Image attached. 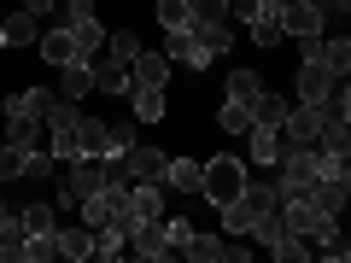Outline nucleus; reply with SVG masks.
<instances>
[{
  "instance_id": "nucleus-1",
  "label": "nucleus",
  "mask_w": 351,
  "mask_h": 263,
  "mask_svg": "<svg viewBox=\"0 0 351 263\" xmlns=\"http://www.w3.org/2000/svg\"><path fill=\"white\" fill-rule=\"evenodd\" d=\"M240 193H246V164H240V158H228V152H223V158L205 164V188H199V199H211L217 211H223V205L240 199Z\"/></svg>"
},
{
  "instance_id": "nucleus-2",
  "label": "nucleus",
  "mask_w": 351,
  "mask_h": 263,
  "mask_svg": "<svg viewBox=\"0 0 351 263\" xmlns=\"http://www.w3.org/2000/svg\"><path fill=\"white\" fill-rule=\"evenodd\" d=\"M276 181H281V193H311L316 181H322V164H316V147H287L281 152V164H276Z\"/></svg>"
},
{
  "instance_id": "nucleus-3",
  "label": "nucleus",
  "mask_w": 351,
  "mask_h": 263,
  "mask_svg": "<svg viewBox=\"0 0 351 263\" xmlns=\"http://www.w3.org/2000/svg\"><path fill=\"white\" fill-rule=\"evenodd\" d=\"M106 188V164L100 158H71L64 164V188H59V205H82V199H94V193Z\"/></svg>"
},
{
  "instance_id": "nucleus-4",
  "label": "nucleus",
  "mask_w": 351,
  "mask_h": 263,
  "mask_svg": "<svg viewBox=\"0 0 351 263\" xmlns=\"http://www.w3.org/2000/svg\"><path fill=\"white\" fill-rule=\"evenodd\" d=\"M64 29L76 36V47H82L88 59L106 47V24L94 18V0H64Z\"/></svg>"
},
{
  "instance_id": "nucleus-5",
  "label": "nucleus",
  "mask_w": 351,
  "mask_h": 263,
  "mask_svg": "<svg viewBox=\"0 0 351 263\" xmlns=\"http://www.w3.org/2000/svg\"><path fill=\"white\" fill-rule=\"evenodd\" d=\"M276 12H281V36L304 41V36H322V0H276Z\"/></svg>"
},
{
  "instance_id": "nucleus-6",
  "label": "nucleus",
  "mask_w": 351,
  "mask_h": 263,
  "mask_svg": "<svg viewBox=\"0 0 351 263\" xmlns=\"http://www.w3.org/2000/svg\"><path fill=\"white\" fill-rule=\"evenodd\" d=\"M141 223H164V181H135V188H129V211H123V228L135 234Z\"/></svg>"
},
{
  "instance_id": "nucleus-7",
  "label": "nucleus",
  "mask_w": 351,
  "mask_h": 263,
  "mask_svg": "<svg viewBox=\"0 0 351 263\" xmlns=\"http://www.w3.org/2000/svg\"><path fill=\"white\" fill-rule=\"evenodd\" d=\"M334 88H339V76L311 53V59L299 64V100H304V105H322V100H334Z\"/></svg>"
},
{
  "instance_id": "nucleus-8",
  "label": "nucleus",
  "mask_w": 351,
  "mask_h": 263,
  "mask_svg": "<svg viewBox=\"0 0 351 263\" xmlns=\"http://www.w3.org/2000/svg\"><path fill=\"white\" fill-rule=\"evenodd\" d=\"M281 135H287V147H316L322 140V105H293L287 123H281Z\"/></svg>"
},
{
  "instance_id": "nucleus-9",
  "label": "nucleus",
  "mask_w": 351,
  "mask_h": 263,
  "mask_svg": "<svg viewBox=\"0 0 351 263\" xmlns=\"http://www.w3.org/2000/svg\"><path fill=\"white\" fill-rule=\"evenodd\" d=\"M188 29L199 36L205 59H228V47H234V24H228V18H193Z\"/></svg>"
},
{
  "instance_id": "nucleus-10",
  "label": "nucleus",
  "mask_w": 351,
  "mask_h": 263,
  "mask_svg": "<svg viewBox=\"0 0 351 263\" xmlns=\"http://www.w3.org/2000/svg\"><path fill=\"white\" fill-rule=\"evenodd\" d=\"M246 147H252V158H258L263 170H276L281 152H287V135H281V129H269V123H252V129H246Z\"/></svg>"
},
{
  "instance_id": "nucleus-11",
  "label": "nucleus",
  "mask_w": 351,
  "mask_h": 263,
  "mask_svg": "<svg viewBox=\"0 0 351 263\" xmlns=\"http://www.w3.org/2000/svg\"><path fill=\"white\" fill-rule=\"evenodd\" d=\"M88 76H94L100 94H129V88H135V71H129L123 59H88Z\"/></svg>"
},
{
  "instance_id": "nucleus-12",
  "label": "nucleus",
  "mask_w": 351,
  "mask_h": 263,
  "mask_svg": "<svg viewBox=\"0 0 351 263\" xmlns=\"http://www.w3.org/2000/svg\"><path fill=\"white\" fill-rule=\"evenodd\" d=\"M36 47H41V59H47L53 71H64V64H76V59H88V53L76 47V36H71V29H47V36H41Z\"/></svg>"
},
{
  "instance_id": "nucleus-13",
  "label": "nucleus",
  "mask_w": 351,
  "mask_h": 263,
  "mask_svg": "<svg viewBox=\"0 0 351 263\" xmlns=\"http://www.w3.org/2000/svg\"><path fill=\"white\" fill-rule=\"evenodd\" d=\"M129 181H164V164H170V152L164 147H129Z\"/></svg>"
},
{
  "instance_id": "nucleus-14",
  "label": "nucleus",
  "mask_w": 351,
  "mask_h": 263,
  "mask_svg": "<svg viewBox=\"0 0 351 263\" xmlns=\"http://www.w3.org/2000/svg\"><path fill=\"white\" fill-rule=\"evenodd\" d=\"M53 105H59V94H53V88H24V94H12V100H6V117H41V123H47Z\"/></svg>"
},
{
  "instance_id": "nucleus-15",
  "label": "nucleus",
  "mask_w": 351,
  "mask_h": 263,
  "mask_svg": "<svg viewBox=\"0 0 351 263\" xmlns=\"http://www.w3.org/2000/svg\"><path fill=\"white\" fill-rule=\"evenodd\" d=\"M164 53H170V64L182 59L188 71H205V64H211V59H205V47H199V36H193L188 24H182V29H170V47H164Z\"/></svg>"
},
{
  "instance_id": "nucleus-16",
  "label": "nucleus",
  "mask_w": 351,
  "mask_h": 263,
  "mask_svg": "<svg viewBox=\"0 0 351 263\" xmlns=\"http://www.w3.org/2000/svg\"><path fill=\"white\" fill-rule=\"evenodd\" d=\"M129 251H135V258H147V263L170 258V240H164V223H141L135 234H129Z\"/></svg>"
},
{
  "instance_id": "nucleus-17",
  "label": "nucleus",
  "mask_w": 351,
  "mask_h": 263,
  "mask_svg": "<svg viewBox=\"0 0 351 263\" xmlns=\"http://www.w3.org/2000/svg\"><path fill=\"white\" fill-rule=\"evenodd\" d=\"M164 188H176V193H199V188H205V164H193V158H170V164H164Z\"/></svg>"
},
{
  "instance_id": "nucleus-18",
  "label": "nucleus",
  "mask_w": 351,
  "mask_h": 263,
  "mask_svg": "<svg viewBox=\"0 0 351 263\" xmlns=\"http://www.w3.org/2000/svg\"><path fill=\"white\" fill-rule=\"evenodd\" d=\"M252 41H258V47H276V41H281V12H276V0H263L258 12H252Z\"/></svg>"
},
{
  "instance_id": "nucleus-19",
  "label": "nucleus",
  "mask_w": 351,
  "mask_h": 263,
  "mask_svg": "<svg viewBox=\"0 0 351 263\" xmlns=\"http://www.w3.org/2000/svg\"><path fill=\"white\" fill-rule=\"evenodd\" d=\"M82 152L88 158H112V123H100V117H82Z\"/></svg>"
},
{
  "instance_id": "nucleus-20",
  "label": "nucleus",
  "mask_w": 351,
  "mask_h": 263,
  "mask_svg": "<svg viewBox=\"0 0 351 263\" xmlns=\"http://www.w3.org/2000/svg\"><path fill=\"white\" fill-rule=\"evenodd\" d=\"M6 140H12L18 152H36V147H47V140H41V117H6Z\"/></svg>"
},
{
  "instance_id": "nucleus-21",
  "label": "nucleus",
  "mask_w": 351,
  "mask_h": 263,
  "mask_svg": "<svg viewBox=\"0 0 351 263\" xmlns=\"http://www.w3.org/2000/svg\"><path fill=\"white\" fill-rule=\"evenodd\" d=\"M94 258H129V228L123 223L94 228Z\"/></svg>"
},
{
  "instance_id": "nucleus-22",
  "label": "nucleus",
  "mask_w": 351,
  "mask_h": 263,
  "mask_svg": "<svg viewBox=\"0 0 351 263\" xmlns=\"http://www.w3.org/2000/svg\"><path fill=\"white\" fill-rule=\"evenodd\" d=\"M135 82H147V88H164V76H170V53H135Z\"/></svg>"
},
{
  "instance_id": "nucleus-23",
  "label": "nucleus",
  "mask_w": 351,
  "mask_h": 263,
  "mask_svg": "<svg viewBox=\"0 0 351 263\" xmlns=\"http://www.w3.org/2000/svg\"><path fill=\"white\" fill-rule=\"evenodd\" d=\"M18 223H24V234H59V216H53V205H47V199L24 205V211H18Z\"/></svg>"
},
{
  "instance_id": "nucleus-24",
  "label": "nucleus",
  "mask_w": 351,
  "mask_h": 263,
  "mask_svg": "<svg viewBox=\"0 0 351 263\" xmlns=\"http://www.w3.org/2000/svg\"><path fill=\"white\" fill-rule=\"evenodd\" d=\"M59 258H76V263H82V258H94V228H59Z\"/></svg>"
},
{
  "instance_id": "nucleus-25",
  "label": "nucleus",
  "mask_w": 351,
  "mask_h": 263,
  "mask_svg": "<svg viewBox=\"0 0 351 263\" xmlns=\"http://www.w3.org/2000/svg\"><path fill=\"white\" fill-rule=\"evenodd\" d=\"M252 223H258V211L246 205V193L223 205V234H234V240H240V234H252Z\"/></svg>"
},
{
  "instance_id": "nucleus-26",
  "label": "nucleus",
  "mask_w": 351,
  "mask_h": 263,
  "mask_svg": "<svg viewBox=\"0 0 351 263\" xmlns=\"http://www.w3.org/2000/svg\"><path fill=\"white\" fill-rule=\"evenodd\" d=\"M316 59H322L328 71H334L339 82H346V76H351V41H346V36H334V41H322V47H316Z\"/></svg>"
},
{
  "instance_id": "nucleus-27",
  "label": "nucleus",
  "mask_w": 351,
  "mask_h": 263,
  "mask_svg": "<svg viewBox=\"0 0 351 263\" xmlns=\"http://www.w3.org/2000/svg\"><path fill=\"white\" fill-rule=\"evenodd\" d=\"M158 117H164V88L135 82V123H158Z\"/></svg>"
},
{
  "instance_id": "nucleus-28",
  "label": "nucleus",
  "mask_w": 351,
  "mask_h": 263,
  "mask_svg": "<svg viewBox=\"0 0 351 263\" xmlns=\"http://www.w3.org/2000/svg\"><path fill=\"white\" fill-rule=\"evenodd\" d=\"M217 123H223V135H246V129L258 123V117H252V105H246V100H223Z\"/></svg>"
},
{
  "instance_id": "nucleus-29",
  "label": "nucleus",
  "mask_w": 351,
  "mask_h": 263,
  "mask_svg": "<svg viewBox=\"0 0 351 263\" xmlns=\"http://www.w3.org/2000/svg\"><path fill=\"white\" fill-rule=\"evenodd\" d=\"M287 112H293V105H287V100H276L269 88H263L258 100H252V117H258V123H269V129H281V123H287Z\"/></svg>"
},
{
  "instance_id": "nucleus-30",
  "label": "nucleus",
  "mask_w": 351,
  "mask_h": 263,
  "mask_svg": "<svg viewBox=\"0 0 351 263\" xmlns=\"http://www.w3.org/2000/svg\"><path fill=\"white\" fill-rule=\"evenodd\" d=\"M188 258L193 263H217V258H228V240L223 234H193L188 240Z\"/></svg>"
},
{
  "instance_id": "nucleus-31",
  "label": "nucleus",
  "mask_w": 351,
  "mask_h": 263,
  "mask_svg": "<svg viewBox=\"0 0 351 263\" xmlns=\"http://www.w3.org/2000/svg\"><path fill=\"white\" fill-rule=\"evenodd\" d=\"M281 234H287V216H281V205H276V211H263L258 223H252V240H258V246H276Z\"/></svg>"
},
{
  "instance_id": "nucleus-32",
  "label": "nucleus",
  "mask_w": 351,
  "mask_h": 263,
  "mask_svg": "<svg viewBox=\"0 0 351 263\" xmlns=\"http://www.w3.org/2000/svg\"><path fill=\"white\" fill-rule=\"evenodd\" d=\"M258 94H263V76L258 71H228V100H258Z\"/></svg>"
},
{
  "instance_id": "nucleus-33",
  "label": "nucleus",
  "mask_w": 351,
  "mask_h": 263,
  "mask_svg": "<svg viewBox=\"0 0 351 263\" xmlns=\"http://www.w3.org/2000/svg\"><path fill=\"white\" fill-rule=\"evenodd\" d=\"M88 88H94V76H88V59H76V64H64V88H59L64 100H82Z\"/></svg>"
},
{
  "instance_id": "nucleus-34",
  "label": "nucleus",
  "mask_w": 351,
  "mask_h": 263,
  "mask_svg": "<svg viewBox=\"0 0 351 263\" xmlns=\"http://www.w3.org/2000/svg\"><path fill=\"white\" fill-rule=\"evenodd\" d=\"M0 29H6V47H24V41H41V36H36V12H18V18H6Z\"/></svg>"
},
{
  "instance_id": "nucleus-35",
  "label": "nucleus",
  "mask_w": 351,
  "mask_h": 263,
  "mask_svg": "<svg viewBox=\"0 0 351 263\" xmlns=\"http://www.w3.org/2000/svg\"><path fill=\"white\" fill-rule=\"evenodd\" d=\"M53 170H59V158H53V147H36V152H24V175H29V181H47Z\"/></svg>"
},
{
  "instance_id": "nucleus-36",
  "label": "nucleus",
  "mask_w": 351,
  "mask_h": 263,
  "mask_svg": "<svg viewBox=\"0 0 351 263\" xmlns=\"http://www.w3.org/2000/svg\"><path fill=\"white\" fill-rule=\"evenodd\" d=\"M158 24H164V29L193 24V0H158Z\"/></svg>"
},
{
  "instance_id": "nucleus-37",
  "label": "nucleus",
  "mask_w": 351,
  "mask_h": 263,
  "mask_svg": "<svg viewBox=\"0 0 351 263\" xmlns=\"http://www.w3.org/2000/svg\"><path fill=\"white\" fill-rule=\"evenodd\" d=\"M106 53H112V59H123V64H135L141 36H135V29H117V36H106Z\"/></svg>"
},
{
  "instance_id": "nucleus-38",
  "label": "nucleus",
  "mask_w": 351,
  "mask_h": 263,
  "mask_svg": "<svg viewBox=\"0 0 351 263\" xmlns=\"http://www.w3.org/2000/svg\"><path fill=\"white\" fill-rule=\"evenodd\" d=\"M164 240H170V251H188L193 223H188V216H164Z\"/></svg>"
},
{
  "instance_id": "nucleus-39",
  "label": "nucleus",
  "mask_w": 351,
  "mask_h": 263,
  "mask_svg": "<svg viewBox=\"0 0 351 263\" xmlns=\"http://www.w3.org/2000/svg\"><path fill=\"white\" fill-rule=\"evenodd\" d=\"M18 175H24V152L12 140H0V181H18Z\"/></svg>"
},
{
  "instance_id": "nucleus-40",
  "label": "nucleus",
  "mask_w": 351,
  "mask_h": 263,
  "mask_svg": "<svg viewBox=\"0 0 351 263\" xmlns=\"http://www.w3.org/2000/svg\"><path fill=\"white\" fill-rule=\"evenodd\" d=\"M316 258H328V263H351V240H328Z\"/></svg>"
},
{
  "instance_id": "nucleus-41",
  "label": "nucleus",
  "mask_w": 351,
  "mask_h": 263,
  "mask_svg": "<svg viewBox=\"0 0 351 263\" xmlns=\"http://www.w3.org/2000/svg\"><path fill=\"white\" fill-rule=\"evenodd\" d=\"M223 6H228V18H246V24H252V12H258L263 0H223Z\"/></svg>"
},
{
  "instance_id": "nucleus-42",
  "label": "nucleus",
  "mask_w": 351,
  "mask_h": 263,
  "mask_svg": "<svg viewBox=\"0 0 351 263\" xmlns=\"http://www.w3.org/2000/svg\"><path fill=\"white\" fill-rule=\"evenodd\" d=\"M112 147L129 152V147H135V129H129V123H112Z\"/></svg>"
},
{
  "instance_id": "nucleus-43",
  "label": "nucleus",
  "mask_w": 351,
  "mask_h": 263,
  "mask_svg": "<svg viewBox=\"0 0 351 263\" xmlns=\"http://www.w3.org/2000/svg\"><path fill=\"white\" fill-rule=\"evenodd\" d=\"M24 12H36V18H41V12H53V0H24Z\"/></svg>"
},
{
  "instance_id": "nucleus-44",
  "label": "nucleus",
  "mask_w": 351,
  "mask_h": 263,
  "mask_svg": "<svg viewBox=\"0 0 351 263\" xmlns=\"http://www.w3.org/2000/svg\"><path fill=\"white\" fill-rule=\"evenodd\" d=\"M322 12H351V0H322Z\"/></svg>"
},
{
  "instance_id": "nucleus-45",
  "label": "nucleus",
  "mask_w": 351,
  "mask_h": 263,
  "mask_svg": "<svg viewBox=\"0 0 351 263\" xmlns=\"http://www.w3.org/2000/svg\"><path fill=\"white\" fill-rule=\"evenodd\" d=\"M0 223H18V211H12V205H0Z\"/></svg>"
}]
</instances>
